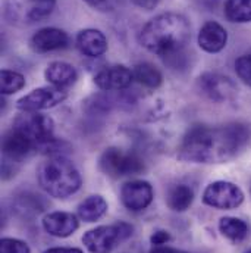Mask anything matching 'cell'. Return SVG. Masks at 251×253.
Instances as JSON below:
<instances>
[{
	"label": "cell",
	"mask_w": 251,
	"mask_h": 253,
	"mask_svg": "<svg viewBox=\"0 0 251 253\" xmlns=\"http://www.w3.org/2000/svg\"><path fill=\"white\" fill-rule=\"evenodd\" d=\"M251 140V126L231 123L219 126H194L184 135L178 158L194 164H225L237 158Z\"/></svg>",
	"instance_id": "6da1fadb"
},
{
	"label": "cell",
	"mask_w": 251,
	"mask_h": 253,
	"mask_svg": "<svg viewBox=\"0 0 251 253\" xmlns=\"http://www.w3.org/2000/svg\"><path fill=\"white\" fill-rule=\"evenodd\" d=\"M191 37L188 19L175 12H165L150 19L140 31L138 42L148 52L169 58L182 52Z\"/></svg>",
	"instance_id": "7a4b0ae2"
},
{
	"label": "cell",
	"mask_w": 251,
	"mask_h": 253,
	"mask_svg": "<svg viewBox=\"0 0 251 253\" xmlns=\"http://www.w3.org/2000/svg\"><path fill=\"white\" fill-rule=\"evenodd\" d=\"M38 186L49 196L66 199L81 189L82 178L76 167L63 155L49 156L37 168Z\"/></svg>",
	"instance_id": "3957f363"
},
{
	"label": "cell",
	"mask_w": 251,
	"mask_h": 253,
	"mask_svg": "<svg viewBox=\"0 0 251 253\" xmlns=\"http://www.w3.org/2000/svg\"><path fill=\"white\" fill-rule=\"evenodd\" d=\"M134 233V227L119 221L110 225H100L82 236V243L90 253H112Z\"/></svg>",
	"instance_id": "277c9868"
},
{
	"label": "cell",
	"mask_w": 251,
	"mask_h": 253,
	"mask_svg": "<svg viewBox=\"0 0 251 253\" xmlns=\"http://www.w3.org/2000/svg\"><path fill=\"white\" fill-rule=\"evenodd\" d=\"M99 168L108 177L121 178L141 174L145 169V165L143 158L132 150L109 147L102 153L99 159Z\"/></svg>",
	"instance_id": "5b68a950"
},
{
	"label": "cell",
	"mask_w": 251,
	"mask_h": 253,
	"mask_svg": "<svg viewBox=\"0 0 251 253\" xmlns=\"http://www.w3.org/2000/svg\"><path fill=\"white\" fill-rule=\"evenodd\" d=\"M6 19L15 25H31L47 18L56 0H1Z\"/></svg>",
	"instance_id": "8992f818"
},
{
	"label": "cell",
	"mask_w": 251,
	"mask_h": 253,
	"mask_svg": "<svg viewBox=\"0 0 251 253\" xmlns=\"http://www.w3.org/2000/svg\"><path fill=\"white\" fill-rule=\"evenodd\" d=\"M13 128L33 140L38 149L53 140L55 123L49 115L40 112H21L13 123Z\"/></svg>",
	"instance_id": "52a82bcc"
},
{
	"label": "cell",
	"mask_w": 251,
	"mask_h": 253,
	"mask_svg": "<svg viewBox=\"0 0 251 253\" xmlns=\"http://www.w3.org/2000/svg\"><path fill=\"white\" fill-rule=\"evenodd\" d=\"M203 202L220 211L237 209L244 202V191L231 181H215L204 190Z\"/></svg>",
	"instance_id": "ba28073f"
},
{
	"label": "cell",
	"mask_w": 251,
	"mask_h": 253,
	"mask_svg": "<svg viewBox=\"0 0 251 253\" xmlns=\"http://www.w3.org/2000/svg\"><path fill=\"white\" fill-rule=\"evenodd\" d=\"M197 85L206 97L216 103L232 102L238 94L237 84L229 77L217 72H206L200 75Z\"/></svg>",
	"instance_id": "9c48e42d"
},
{
	"label": "cell",
	"mask_w": 251,
	"mask_h": 253,
	"mask_svg": "<svg viewBox=\"0 0 251 253\" xmlns=\"http://www.w3.org/2000/svg\"><path fill=\"white\" fill-rule=\"evenodd\" d=\"M68 97L65 88L61 87H40L33 90L30 94L21 97L16 102V108L21 112H40L58 106Z\"/></svg>",
	"instance_id": "30bf717a"
},
{
	"label": "cell",
	"mask_w": 251,
	"mask_h": 253,
	"mask_svg": "<svg viewBox=\"0 0 251 253\" xmlns=\"http://www.w3.org/2000/svg\"><path fill=\"white\" fill-rule=\"evenodd\" d=\"M37 150H38V146L33 140H30L27 135H24L21 131L15 129L13 126L12 129L4 132L1 138L3 161L10 162L13 165L22 162L24 159H27Z\"/></svg>",
	"instance_id": "8fae6325"
},
{
	"label": "cell",
	"mask_w": 251,
	"mask_h": 253,
	"mask_svg": "<svg viewBox=\"0 0 251 253\" xmlns=\"http://www.w3.org/2000/svg\"><path fill=\"white\" fill-rule=\"evenodd\" d=\"M154 197L153 187L148 181L132 180L128 181L121 189V202L128 211L140 212L147 209Z\"/></svg>",
	"instance_id": "7c38bea8"
},
{
	"label": "cell",
	"mask_w": 251,
	"mask_h": 253,
	"mask_svg": "<svg viewBox=\"0 0 251 253\" xmlns=\"http://www.w3.org/2000/svg\"><path fill=\"white\" fill-rule=\"evenodd\" d=\"M134 81L132 69L125 65H113L99 71L94 77V84L103 91H121L125 90Z\"/></svg>",
	"instance_id": "4fadbf2b"
},
{
	"label": "cell",
	"mask_w": 251,
	"mask_h": 253,
	"mask_svg": "<svg viewBox=\"0 0 251 253\" xmlns=\"http://www.w3.org/2000/svg\"><path fill=\"white\" fill-rule=\"evenodd\" d=\"M78 219L79 218L71 212L55 211V212H49L47 215H44L41 225L47 234L58 237V239H66L78 230L79 227Z\"/></svg>",
	"instance_id": "5bb4252c"
},
{
	"label": "cell",
	"mask_w": 251,
	"mask_h": 253,
	"mask_svg": "<svg viewBox=\"0 0 251 253\" xmlns=\"http://www.w3.org/2000/svg\"><path fill=\"white\" fill-rule=\"evenodd\" d=\"M31 49L37 53H49L53 50L65 49L69 44V36L55 27H47L38 30L33 37H31Z\"/></svg>",
	"instance_id": "9a60e30c"
},
{
	"label": "cell",
	"mask_w": 251,
	"mask_h": 253,
	"mask_svg": "<svg viewBox=\"0 0 251 253\" xmlns=\"http://www.w3.org/2000/svg\"><path fill=\"white\" fill-rule=\"evenodd\" d=\"M200 49H203L207 53H219L226 47L228 43V33L226 30L216 21L206 22L197 37Z\"/></svg>",
	"instance_id": "2e32d148"
},
{
	"label": "cell",
	"mask_w": 251,
	"mask_h": 253,
	"mask_svg": "<svg viewBox=\"0 0 251 253\" xmlns=\"http://www.w3.org/2000/svg\"><path fill=\"white\" fill-rule=\"evenodd\" d=\"M78 50L88 58H100L108 50V39L96 28H85L76 36Z\"/></svg>",
	"instance_id": "e0dca14e"
},
{
	"label": "cell",
	"mask_w": 251,
	"mask_h": 253,
	"mask_svg": "<svg viewBox=\"0 0 251 253\" xmlns=\"http://www.w3.org/2000/svg\"><path fill=\"white\" fill-rule=\"evenodd\" d=\"M44 77L52 85L65 88V87L72 85L76 81L78 72L71 63L55 61V62H50L47 65V68L44 71Z\"/></svg>",
	"instance_id": "ac0fdd59"
},
{
	"label": "cell",
	"mask_w": 251,
	"mask_h": 253,
	"mask_svg": "<svg viewBox=\"0 0 251 253\" xmlns=\"http://www.w3.org/2000/svg\"><path fill=\"white\" fill-rule=\"evenodd\" d=\"M108 208H109L108 202L105 200L103 196L93 194L84 199L78 205L76 213H78V218L84 222H96L108 213Z\"/></svg>",
	"instance_id": "d6986e66"
},
{
	"label": "cell",
	"mask_w": 251,
	"mask_h": 253,
	"mask_svg": "<svg viewBox=\"0 0 251 253\" xmlns=\"http://www.w3.org/2000/svg\"><path fill=\"white\" fill-rule=\"evenodd\" d=\"M46 208V202L41 196L31 191L21 193L15 197V211L21 218H34Z\"/></svg>",
	"instance_id": "ffe728a7"
},
{
	"label": "cell",
	"mask_w": 251,
	"mask_h": 253,
	"mask_svg": "<svg viewBox=\"0 0 251 253\" xmlns=\"http://www.w3.org/2000/svg\"><path fill=\"white\" fill-rule=\"evenodd\" d=\"M195 197V193L192 187L187 184H175L168 190L166 194V203L171 211L174 212H185L192 205Z\"/></svg>",
	"instance_id": "44dd1931"
},
{
	"label": "cell",
	"mask_w": 251,
	"mask_h": 253,
	"mask_svg": "<svg viewBox=\"0 0 251 253\" xmlns=\"http://www.w3.org/2000/svg\"><path fill=\"white\" fill-rule=\"evenodd\" d=\"M219 231L232 243H241L249 236V225L246 221L235 216H223L219 221Z\"/></svg>",
	"instance_id": "7402d4cb"
},
{
	"label": "cell",
	"mask_w": 251,
	"mask_h": 253,
	"mask_svg": "<svg viewBox=\"0 0 251 253\" xmlns=\"http://www.w3.org/2000/svg\"><path fill=\"white\" fill-rule=\"evenodd\" d=\"M132 72H134V80H137L145 88L154 90V88L160 87V84L163 81L162 72L154 65L148 62L137 63L134 66Z\"/></svg>",
	"instance_id": "603a6c76"
},
{
	"label": "cell",
	"mask_w": 251,
	"mask_h": 253,
	"mask_svg": "<svg viewBox=\"0 0 251 253\" xmlns=\"http://www.w3.org/2000/svg\"><path fill=\"white\" fill-rule=\"evenodd\" d=\"M223 13L229 22H251V0H226L223 6Z\"/></svg>",
	"instance_id": "cb8c5ba5"
},
{
	"label": "cell",
	"mask_w": 251,
	"mask_h": 253,
	"mask_svg": "<svg viewBox=\"0 0 251 253\" xmlns=\"http://www.w3.org/2000/svg\"><path fill=\"white\" fill-rule=\"evenodd\" d=\"M0 80H1V94L3 96H9L13 94L19 90L24 88L25 85V77L16 71H10V69H3L0 74Z\"/></svg>",
	"instance_id": "d4e9b609"
},
{
	"label": "cell",
	"mask_w": 251,
	"mask_h": 253,
	"mask_svg": "<svg viewBox=\"0 0 251 253\" xmlns=\"http://www.w3.org/2000/svg\"><path fill=\"white\" fill-rule=\"evenodd\" d=\"M0 253H31V249L19 239L4 237L0 242Z\"/></svg>",
	"instance_id": "484cf974"
},
{
	"label": "cell",
	"mask_w": 251,
	"mask_h": 253,
	"mask_svg": "<svg viewBox=\"0 0 251 253\" xmlns=\"http://www.w3.org/2000/svg\"><path fill=\"white\" fill-rule=\"evenodd\" d=\"M235 72L238 78L243 80V83L251 87V52L240 56L235 61Z\"/></svg>",
	"instance_id": "4316f807"
},
{
	"label": "cell",
	"mask_w": 251,
	"mask_h": 253,
	"mask_svg": "<svg viewBox=\"0 0 251 253\" xmlns=\"http://www.w3.org/2000/svg\"><path fill=\"white\" fill-rule=\"evenodd\" d=\"M82 1H85L88 6H91L99 12H113L119 6L121 0H82Z\"/></svg>",
	"instance_id": "83f0119b"
},
{
	"label": "cell",
	"mask_w": 251,
	"mask_h": 253,
	"mask_svg": "<svg viewBox=\"0 0 251 253\" xmlns=\"http://www.w3.org/2000/svg\"><path fill=\"white\" fill-rule=\"evenodd\" d=\"M171 240V234L166 230H157L151 234L150 237V243L153 246H163Z\"/></svg>",
	"instance_id": "f1b7e54d"
},
{
	"label": "cell",
	"mask_w": 251,
	"mask_h": 253,
	"mask_svg": "<svg viewBox=\"0 0 251 253\" xmlns=\"http://www.w3.org/2000/svg\"><path fill=\"white\" fill-rule=\"evenodd\" d=\"M138 7H141V9H145V10H151V9H154L157 4H159V1L160 0H132Z\"/></svg>",
	"instance_id": "f546056e"
},
{
	"label": "cell",
	"mask_w": 251,
	"mask_h": 253,
	"mask_svg": "<svg viewBox=\"0 0 251 253\" xmlns=\"http://www.w3.org/2000/svg\"><path fill=\"white\" fill-rule=\"evenodd\" d=\"M150 253H188L185 251H179V249H175V248H169V246H154Z\"/></svg>",
	"instance_id": "4dcf8cb0"
},
{
	"label": "cell",
	"mask_w": 251,
	"mask_h": 253,
	"mask_svg": "<svg viewBox=\"0 0 251 253\" xmlns=\"http://www.w3.org/2000/svg\"><path fill=\"white\" fill-rule=\"evenodd\" d=\"M43 253H84L81 249L76 248H50Z\"/></svg>",
	"instance_id": "1f68e13d"
},
{
	"label": "cell",
	"mask_w": 251,
	"mask_h": 253,
	"mask_svg": "<svg viewBox=\"0 0 251 253\" xmlns=\"http://www.w3.org/2000/svg\"><path fill=\"white\" fill-rule=\"evenodd\" d=\"M244 253H251V249H249V251H246V252Z\"/></svg>",
	"instance_id": "d6a6232c"
},
{
	"label": "cell",
	"mask_w": 251,
	"mask_h": 253,
	"mask_svg": "<svg viewBox=\"0 0 251 253\" xmlns=\"http://www.w3.org/2000/svg\"><path fill=\"white\" fill-rule=\"evenodd\" d=\"M250 194H251V184H250Z\"/></svg>",
	"instance_id": "836d02e7"
}]
</instances>
